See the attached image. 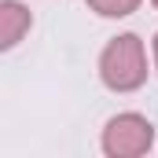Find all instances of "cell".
Returning <instances> with one entry per match:
<instances>
[{"instance_id":"6da1fadb","label":"cell","mask_w":158,"mask_h":158,"mask_svg":"<svg viewBox=\"0 0 158 158\" xmlns=\"http://www.w3.org/2000/svg\"><path fill=\"white\" fill-rule=\"evenodd\" d=\"M99 81L110 92H136L147 85V48L136 33H118L99 52Z\"/></svg>"},{"instance_id":"7a4b0ae2","label":"cell","mask_w":158,"mask_h":158,"mask_svg":"<svg viewBox=\"0 0 158 158\" xmlns=\"http://www.w3.org/2000/svg\"><path fill=\"white\" fill-rule=\"evenodd\" d=\"M155 143V125L143 114H114L103 129V155L110 158H140Z\"/></svg>"},{"instance_id":"8992f818","label":"cell","mask_w":158,"mask_h":158,"mask_svg":"<svg viewBox=\"0 0 158 158\" xmlns=\"http://www.w3.org/2000/svg\"><path fill=\"white\" fill-rule=\"evenodd\" d=\"M151 4H155V7H158V0H151Z\"/></svg>"},{"instance_id":"277c9868","label":"cell","mask_w":158,"mask_h":158,"mask_svg":"<svg viewBox=\"0 0 158 158\" xmlns=\"http://www.w3.org/2000/svg\"><path fill=\"white\" fill-rule=\"evenodd\" d=\"M96 15H103V19H125V15H132L143 0H85Z\"/></svg>"},{"instance_id":"3957f363","label":"cell","mask_w":158,"mask_h":158,"mask_svg":"<svg viewBox=\"0 0 158 158\" xmlns=\"http://www.w3.org/2000/svg\"><path fill=\"white\" fill-rule=\"evenodd\" d=\"M30 30H33L30 7L19 4V0H4V4H0V48H4V52L19 48Z\"/></svg>"},{"instance_id":"5b68a950","label":"cell","mask_w":158,"mask_h":158,"mask_svg":"<svg viewBox=\"0 0 158 158\" xmlns=\"http://www.w3.org/2000/svg\"><path fill=\"white\" fill-rule=\"evenodd\" d=\"M155 70H158V33H155Z\"/></svg>"}]
</instances>
